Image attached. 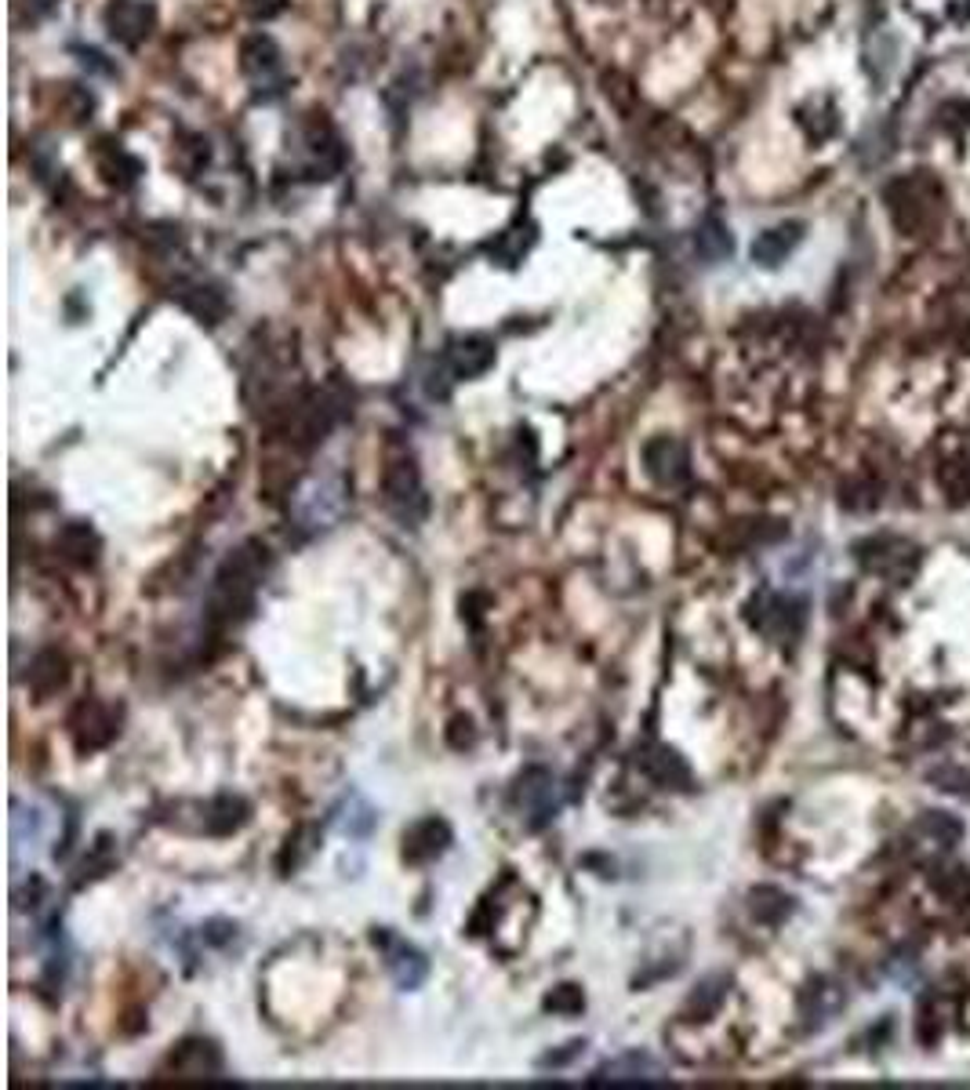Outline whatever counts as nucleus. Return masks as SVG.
Returning <instances> with one entry per match:
<instances>
[{
    "label": "nucleus",
    "instance_id": "nucleus-27",
    "mask_svg": "<svg viewBox=\"0 0 970 1090\" xmlns=\"http://www.w3.org/2000/svg\"><path fill=\"white\" fill-rule=\"evenodd\" d=\"M719 1000H724V989H716V981H702L698 992L691 996V1007L705 1018V1014H713L719 1007Z\"/></svg>",
    "mask_w": 970,
    "mask_h": 1090
},
{
    "label": "nucleus",
    "instance_id": "nucleus-3",
    "mask_svg": "<svg viewBox=\"0 0 970 1090\" xmlns=\"http://www.w3.org/2000/svg\"><path fill=\"white\" fill-rule=\"evenodd\" d=\"M512 800L523 811V822L528 828H545L560 814V785H556L553 771L545 767H528L520 774L517 789H512Z\"/></svg>",
    "mask_w": 970,
    "mask_h": 1090
},
{
    "label": "nucleus",
    "instance_id": "nucleus-11",
    "mask_svg": "<svg viewBox=\"0 0 970 1090\" xmlns=\"http://www.w3.org/2000/svg\"><path fill=\"white\" fill-rule=\"evenodd\" d=\"M495 367V342L484 335H465L454 338L447 349V371L454 378H480Z\"/></svg>",
    "mask_w": 970,
    "mask_h": 1090
},
{
    "label": "nucleus",
    "instance_id": "nucleus-28",
    "mask_svg": "<svg viewBox=\"0 0 970 1090\" xmlns=\"http://www.w3.org/2000/svg\"><path fill=\"white\" fill-rule=\"evenodd\" d=\"M288 8V0H247V11H251V19H277L280 11Z\"/></svg>",
    "mask_w": 970,
    "mask_h": 1090
},
{
    "label": "nucleus",
    "instance_id": "nucleus-22",
    "mask_svg": "<svg viewBox=\"0 0 970 1090\" xmlns=\"http://www.w3.org/2000/svg\"><path fill=\"white\" fill-rule=\"evenodd\" d=\"M29 683H33V691H37L40 698L51 694V691H59V687L65 683V662L54 651H44L40 658L33 662Z\"/></svg>",
    "mask_w": 970,
    "mask_h": 1090
},
{
    "label": "nucleus",
    "instance_id": "nucleus-26",
    "mask_svg": "<svg viewBox=\"0 0 970 1090\" xmlns=\"http://www.w3.org/2000/svg\"><path fill=\"white\" fill-rule=\"evenodd\" d=\"M545 1010H553V1014H582V1010H585L582 989H578V985H560V989H553L549 996H545Z\"/></svg>",
    "mask_w": 970,
    "mask_h": 1090
},
{
    "label": "nucleus",
    "instance_id": "nucleus-20",
    "mask_svg": "<svg viewBox=\"0 0 970 1090\" xmlns=\"http://www.w3.org/2000/svg\"><path fill=\"white\" fill-rule=\"evenodd\" d=\"M800 240V226H778V229H767L756 244H752V258L760 266H778V262L789 255L792 244Z\"/></svg>",
    "mask_w": 970,
    "mask_h": 1090
},
{
    "label": "nucleus",
    "instance_id": "nucleus-2",
    "mask_svg": "<svg viewBox=\"0 0 970 1090\" xmlns=\"http://www.w3.org/2000/svg\"><path fill=\"white\" fill-rule=\"evenodd\" d=\"M345 484L342 476H310L294 491V517L302 520V528H331L345 512Z\"/></svg>",
    "mask_w": 970,
    "mask_h": 1090
},
{
    "label": "nucleus",
    "instance_id": "nucleus-4",
    "mask_svg": "<svg viewBox=\"0 0 970 1090\" xmlns=\"http://www.w3.org/2000/svg\"><path fill=\"white\" fill-rule=\"evenodd\" d=\"M381 491H386V506L400 523H422L425 512H429V498H425V487L419 480V469L414 462H392L386 469V480H381Z\"/></svg>",
    "mask_w": 970,
    "mask_h": 1090
},
{
    "label": "nucleus",
    "instance_id": "nucleus-9",
    "mask_svg": "<svg viewBox=\"0 0 970 1090\" xmlns=\"http://www.w3.org/2000/svg\"><path fill=\"white\" fill-rule=\"evenodd\" d=\"M342 414H345V400L342 397H335L331 389L313 392V397L299 408V429H294V440H299L302 447L320 444L324 436L331 433L338 422H342Z\"/></svg>",
    "mask_w": 970,
    "mask_h": 1090
},
{
    "label": "nucleus",
    "instance_id": "nucleus-24",
    "mask_svg": "<svg viewBox=\"0 0 970 1090\" xmlns=\"http://www.w3.org/2000/svg\"><path fill=\"white\" fill-rule=\"evenodd\" d=\"M789 909H792V901L774 887H760L756 894H752V912L767 923H778L781 916H789Z\"/></svg>",
    "mask_w": 970,
    "mask_h": 1090
},
{
    "label": "nucleus",
    "instance_id": "nucleus-6",
    "mask_svg": "<svg viewBox=\"0 0 970 1090\" xmlns=\"http://www.w3.org/2000/svg\"><path fill=\"white\" fill-rule=\"evenodd\" d=\"M375 945L381 948L386 970L403 992H414L425 978H429V959H425L411 942H403V937H397L392 931H375Z\"/></svg>",
    "mask_w": 970,
    "mask_h": 1090
},
{
    "label": "nucleus",
    "instance_id": "nucleus-5",
    "mask_svg": "<svg viewBox=\"0 0 970 1090\" xmlns=\"http://www.w3.org/2000/svg\"><path fill=\"white\" fill-rule=\"evenodd\" d=\"M302 157H305V174H310V179H331L335 171H342L345 146H342V138H338V131L327 124L324 117L305 124Z\"/></svg>",
    "mask_w": 970,
    "mask_h": 1090
},
{
    "label": "nucleus",
    "instance_id": "nucleus-1",
    "mask_svg": "<svg viewBox=\"0 0 970 1090\" xmlns=\"http://www.w3.org/2000/svg\"><path fill=\"white\" fill-rule=\"evenodd\" d=\"M262 582V556L258 545H244L222 564L211 585V621L218 626H237L240 618L251 615L255 593Z\"/></svg>",
    "mask_w": 970,
    "mask_h": 1090
},
{
    "label": "nucleus",
    "instance_id": "nucleus-17",
    "mask_svg": "<svg viewBox=\"0 0 970 1090\" xmlns=\"http://www.w3.org/2000/svg\"><path fill=\"white\" fill-rule=\"evenodd\" d=\"M84 724H76V741L81 749H98L117 735V713L109 705H84Z\"/></svg>",
    "mask_w": 970,
    "mask_h": 1090
},
{
    "label": "nucleus",
    "instance_id": "nucleus-16",
    "mask_svg": "<svg viewBox=\"0 0 970 1090\" xmlns=\"http://www.w3.org/2000/svg\"><path fill=\"white\" fill-rule=\"evenodd\" d=\"M179 302H182V310H190L196 320H204V324H218L226 316L222 291L211 288V283H185L179 291Z\"/></svg>",
    "mask_w": 970,
    "mask_h": 1090
},
{
    "label": "nucleus",
    "instance_id": "nucleus-14",
    "mask_svg": "<svg viewBox=\"0 0 970 1090\" xmlns=\"http://www.w3.org/2000/svg\"><path fill=\"white\" fill-rule=\"evenodd\" d=\"M640 767L647 771L654 785H665V789H687L691 785V771L669 746H647L640 752Z\"/></svg>",
    "mask_w": 970,
    "mask_h": 1090
},
{
    "label": "nucleus",
    "instance_id": "nucleus-10",
    "mask_svg": "<svg viewBox=\"0 0 970 1090\" xmlns=\"http://www.w3.org/2000/svg\"><path fill=\"white\" fill-rule=\"evenodd\" d=\"M451 825L444 818H422L414 822L408 833H403V861L411 865H425V861H436L451 847Z\"/></svg>",
    "mask_w": 970,
    "mask_h": 1090
},
{
    "label": "nucleus",
    "instance_id": "nucleus-12",
    "mask_svg": "<svg viewBox=\"0 0 970 1090\" xmlns=\"http://www.w3.org/2000/svg\"><path fill=\"white\" fill-rule=\"evenodd\" d=\"M643 465H647V473L665 487L683 484L687 480V451L680 440H672V436H658V440H651L643 447Z\"/></svg>",
    "mask_w": 970,
    "mask_h": 1090
},
{
    "label": "nucleus",
    "instance_id": "nucleus-29",
    "mask_svg": "<svg viewBox=\"0 0 970 1090\" xmlns=\"http://www.w3.org/2000/svg\"><path fill=\"white\" fill-rule=\"evenodd\" d=\"M582 1046H585V1043H571V1051H563V1054H549V1057H542V1065H553V1068H556V1065H567V1062H571V1057H574L578 1051H582Z\"/></svg>",
    "mask_w": 970,
    "mask_h": 1090
},
{
    "label": "nucleus",
    "instance_id": "nucleus-15",
    "mask_svg": "<svg viewBox=\"0 0 970 1090\" xmlns=\"http://www.w3.org/2000/svg\"><path fill=\"white\" fill-rule=\"evenodd\" d=\"M335 828L349 839H364L375 828V807H371L360 792H349L335 811Z\"/></svg>",
    "mask_w": 970,
    "mask_h": 1090
},
{
    "label": "nucleus",
    "instance_id": "nucleus-25",
    "mask_svg": "<svg viewBox=\"0 0 970 1090\" xmlns=\"http://www.w3.org/2000/svg\"><path fill=\"white\" fill-rule=\"evenodd\" d=\"M694 247L702 251L705 258H724L727 251H730V237H727V229L716 222V218H708V222L698 229Z\"/></svg>",
    "mask_w": 970,
    "mask_h": 1090
},
{
    "label": "nucleus",
    "instance_id": "nucleus-7",
    "mask_svg": "<svg viewBox=\"0 0 970 1090\" xmlns=\"http://www.w3.org/2000/svg\"><path fill=\"white\" fill-rule=\"evenodd\" d=\"M153 26H157V8L149 0H113L106 8V29L109 37L124 48H138L142 40L149 37Z\"/></svg>",
    "mask_w": 970,
    "mask_h": 1090
},
{
    "label": "nucleus",
    "instance_id": "nucleus-8",
    "mask_svg": "<svg viewBox=\"0 0 970 1090\" xmlns=\"http://www.w3.org/2000/svg\"><path fill=\"white\" fill-rule=\"evenodd\" d=\"M240 70L251 84L258 87H277L283 84V55L277 48V40L269 33H251V37L240 44Z\"/></svg>",
    "mask_w": 970,
    "mask_h": 1090
},
{
    "label": "nucleus",
    "instance_id": "nucleus-18",
    "mask_svg": "<svg viewBox=\"0 0 970 1090\" xmlns=\"http://www.w3.org/2000/svg\"><path fill=\"white\" fill-rule=\"evenodd\" d=\"M534 240H538V229H534V222H523L520 218V222H512L506 233L490 244V255H495L501 266H517V262L534 247Z\"/></svg>",
    "mask_w": 970,
    "mask_h": 1090
},
{
    "label": "nucleus",
    "instance_id": "nucleus-13",
    "mask_svg": "<svg viewBox=\"0 0 970 1090\" xmlns=\"http://www.w3.org/2000/svg\"><path fill=\"white\" fill-rule=\"evenodd\" d=\"M665 1068L654 1062L651 1054H640V1051H629L615 1057V1062L599 1065L593 1083H647V1079H662Z\"/></svg>",
    "mask_w": 970,
    "mask_h": 1090
},
{
    "label": "nucleus",
    "instance_id": "nucleus-21",
    "mask_svg": "<svg viewBox=\"0 0 970 1090\" xmlns=\"http://www.w3.org/2000/svg\"><path fill=\"white\" fill-rule=\"evenodd\" d=\"M102 174H106V182L109 185H120V190H128V185H135L138 182V174H142V164L131 157V153H124L120 146H109V157H102Z\"/></svg>",
    "mask_w": 970,
    "mask_h": 1090
},
{
    "label": "nucleus",
    "instance_id": "nucleus-23",
    "mask_svg": "<svg viewBox=\"0 0 970 1090\" xmlns=\"http://www.w3.org/2000/svg\"><path fill=\"white\" fill-rule=\"evenodd\" d=\"M62 549L76 556L81 564L87 560H95V549H98V538L92 534V528L87 523H70V528L62 531Z\"/></svg>",
    "mask_w": 970,
    "mask_h": 1090
},
{
    "label": "nucleus",
    "instance_id": "nucleus-19",
    "mask_svg": "<svg viewBox=\"0 0 970 1090\" xmlns=\"http://www.w3.org/2000/svg\"><path fill=\"white\" fill-rule=\"evenodd\" d=\"M244 822H247V803L237 800V796H218V800L207 807L204 828L211 836H229V833H237Z\"/></svg>",
    "mask_w": 970,
    "mask_h": 1090
}]
</instances>
